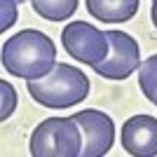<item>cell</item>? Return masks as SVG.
Here are the masks:
<instances>
[{
    "instance_id": "cell-4",
    "label": "cell",
    "mask_w": 157,
    "mask_h": 157,
    "mask_svg": "<svg viewBox=\"0 0 157 157\" xmlns=\"http://www.w3.org/2000/svg\"><path fill=\"white\" fill-rule=\"evenodd\" d=\"M61 42H63L66 54H71L75 61L85 66H98L110 52V40L108 31H98L96 26L87 21H71L61 31Z\"/></svg>"
},
{
    "instance_id": "cell-9",
    "label": "cell",
    "mask_w": 157,
    "mask_h": 157,
    "mask_svg": "<svg viewBox=\"0 0 157 157\" xmlns=\"http://www.w3.org/2000/svg\"><path fill=\"white\" fill-rule=\"evenodd\" d=\"M38 17L47 21H66L78 10L80 0H31Z\"/></svg>"
},
{
    "instance_id": "cell-14",
    "label": "cell",
    "mask_w": 157,
    "mask_h": 157,
    "mask_svg": "<svg viewBox=\"0 0 157 157\" xmlns=\"http://www.w3.org/2000/svg\"><path fill=\"white\" fill-rule=\"evenodd\" d=\"M150 10H157V0H152V7H150Z\"/></svg>"
},
{
    "instance_id": "cell-11",
    "label": "cell",
    "mask_w": 157,
    "mask_h": 157,
    "mask_svg": "<svg viewBox=\"0 0 157 157\" xmlns=\"http://www.w3.org/2000/svg\"><path fill=\"white\" fill-rule=\"evenodd\" d=\"M17 110V89L7 80H0V120L5 122Z\"/></svg>"
},
{
    "instance_id": "cell-8",
    "label": "cell",
    "mask_w": 157,
    "mask_h": 157,
    "mask_svg": "<svg viewBox=\"0 0 157 157\" xmlns=\"http://www.w3.org/2000/svg\"><path fill=\"white\" fill-rule=\"evenodd\" d=\"M89 17L103 24H122L136 17L141 0H85Z\"/></svg>"
},
{
    "instance_id": "cell-5",
    "label": "cell",
    "mask_w": 157,
    "mask_h": 157,
    "mask_svg": "<svg viewBox=\"0 0 157 157\" xmlns=\"http://www.w3.org/2000/svg\"><path fill=\"white\" fill-rule=\"evenodd\" d=\"M108 40H110V52L98 66H94V73L105 80H127L143 63L141 47L124 31H108Z\"/></svg>"
},
{
    "instance_id": "cell-15",
    "label": "cell",
    "mask_w": 157,
    "mask_h": 157,
    "mask_svg": "<svg viewBox=\"0 0 157 157\" xmlns=\"http://www.w3.org/2000/svg\"><path fill=\"white\" fill-rule=\"evenodd\" d=\"M152 103H155V105H157V96H155V98H152Z\"/></svg>"
},
{
    "instance_id": "cell-13",
    "label": "cell",
    "mask_w": 157,
    "mask_h": 157,
    "mask_svg": "<svg viewBox=\"0 0 157 157\" xmlns=\"http://www.w3.org/2000/svg\"><path fill=\"white\" fill-rule=\"evenodd\" d=\"M150 17H152V24H155V28H157V10H150Z\"/></svg>"
},
{
    "instance_id": "cell-3",
    "label": "cell",
    "mask_w": 157,
    "mask_h": 157,
    "mask_svg": "<svg viewBox=\"0 0 157 157\" xmlns=\"http://www.w3.org/2000/svg\"><path fill=\"white\" fill-rule=\"evenodd\" d=\"M82 129L73 117H47L31 134L33 157H82Z\"/></svg>"
},
{
    "instance_id": "cell-1",
    "label": "cell",
    "mask_w": 157,
    "mask_h": 157,
    "mask_svg": "<svg viewBox=\"0 0 157 157\" xmlns=\"http://www.w3.org/2000/svg\"><path fill=\"white\" fill-rule=\"evenodd\" d=\"M2 66L14 78L38 80L56 66V47L42 31L24 28L5 40Z\"/></svg>"
},
{
    "instance_id": "cell-7",
    "label": "cell",
    "mask_w": 157,
    "mask_h": 157,
    "mask_svg": "<svg viewBox=\"0 0 157 157\" xmlns=\"http://www.w3.org/2000/svg\"><path fill=\"white\" fill-rule=\"evenodd\" d=\"M122 148L134 157L157 155V117L134 115L122 124Z\"/></svg>"
},
{
    "instance_id": "cell-10",
    "label": "cell",
    "mask_w": 157,
    "mask_h": 157,
    "mask_svg": "<svg viewBox=\"0 0 157 157\" xmlns=\"http://www.w3.org/2000/svg\"><path fill=\"white\" fill-rule=\"evenodd\" d=\"M138 87L148 101L157 96V54L148 56L138 68Z\"/></svg>"
},
{
    "instance_id": "cell-12",
    "label": "cell",
    "mask_w": 157,
    "mask_h": 157,
    "mask_svg": "<svg viewBox=\"0 0 157 157\" xmlns=\"http://www.w3.org/2000/svg\"><path fill=\"white\" fill-rule=\"evenodd\" d=\"M17 5L19 0H0V31L7 33L10 28L17 24Z\"/></svg>"
},
{
    "instance_id": "cell-2",
    "label": "cell",
    "mask_w": 157,
    "mask_h": 157,
    "mask_svg": "<svg viewBox=\"0 0 157 157\" xmlns=\"http://www.w3.org/2000/svg\"><path fill=\"white\" fill-rule=\"evenodd\" d=\"M26 92L35 103L63 110L82 103L89 96V78L68 63H56L52 71L38 80H26Z\"/></svg>"
},
{
    "instance_id": "cell-16",
    "label": "cell",
    "mask_w": 157,
    "mask_h": 157,
    "mask_svg": "<svg viewBox=\"0 0 157 157\" xmlns=\"http://www.w3.org/2000/svg\"><path fill=\"white\" fill-rule=\"evenodd\" d=\"M19 2H28V0H19Z\"/></svg>"
},
{
    "instance_id": "cell-6",
    "label": "cell",
    "mask_w": 157,
    "mask_h": 157,
    "mask_svg": "<svg viewBox=\"0 0 157 157\" xmlns=\"http://www.w3.org/2000/svg\"><path fill=\"white\" fill-rule=\"evenodd\" d=\"M82 129V157H103L115 143V122L96 108H85L71 115Z\"/></svg>"
}]
</instances>
